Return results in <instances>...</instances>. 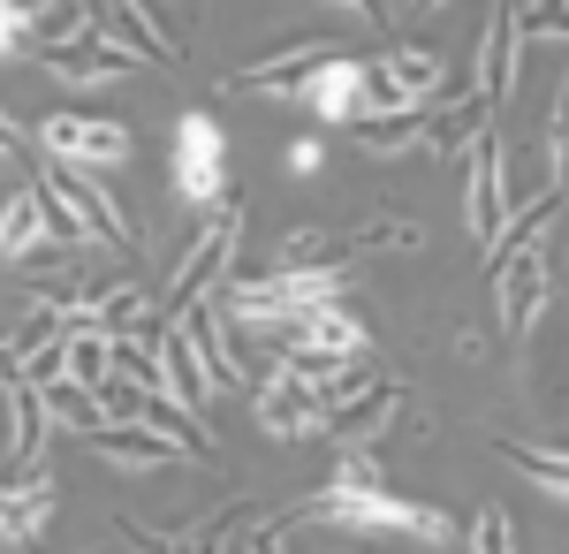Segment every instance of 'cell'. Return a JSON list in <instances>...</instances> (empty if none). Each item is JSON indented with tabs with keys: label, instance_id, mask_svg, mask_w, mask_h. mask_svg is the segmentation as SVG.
Here are the masks:
<instances>
[{
	"label": "cell",
	"instance_id": "cell-1",
	"mask_svg": "<svg viewBox=\"0 0 569 554\" xmlns=\"http://www.w3.org/2000/svg\"><path fill=\"white\" fill-rule=\"evenodd\" d=\"M342 266H281V274H259V281H236L228 289V311L236 319H281V311H319V304H342Z\"/></svg>",
	"mask_w": 569,
	"mask_h": 554
},
{
	"label": "cell",
	"instance_id": "cell-2",
	"mask_svg": "<svg viewBox=\"0 0 569 554\" xmlns=\"http://www.w3.org/2000/svg\"><path fill=\"white\" fill-rule=\"evenodd\" d=\"M46 190L69 206V220H77L84 236H107V244H122V251L137 244L130 206H122V198H114V190H107L91 168H77V160H46Z\"/></svg>",
	"mask_w": 569,
	"mask_h": 554
},
{
	"label": "cell",
	"instance_id": "cell-3",
	"mask_svg": "<svg viewBox=\"0 0 569 554\" xmlns=\"http://www.w3.org/2000/svg\"><path fill=\"white\" fill-rule=\"evenodd\" d=\"M509 160H501V137L479 129L471 137V182H463V228H471V244L493 251V236H501V220H509Z\"/></svg>",
	"mask_w": 569,
	"mask_h": 554
},
{
	"label": "cell",
	"instance_id": "cell-4",
	"mask_svg": "<svg viewBox=\"0 0 569 554\" xmlns=\"http://www.w3.org/2000/svg\"><path fill=\"white\" fill-rule=\"evenodd\" d=\"M176 190L190 206H213L228 190V145H220V122L213 115H182L176 129Z\"/></svg>",
	"mask_w": 569,
	"mask_h": 554
},
{
	"label": "cell",
	"instance_id": "cell-5",
	"mask_svg": "<svg viewBox=\"0 0 569 554\" xmlns=\"http://www.w3.org/2000/svg\"><path fill=\"white\" fill-rule=\"evenodd\" d=\"M493 304H501V327L509 335H525L531 319H539V304H547V244L539 236L493 258Z\"/></svg>",
	"mask_w": 569,
	"mask_h": 554
},
{
	"label": "cell",
	"instance_id": "cell-6",
	"mask_svg": "<svg viewBox=\"0 0 569 554\" xmlns=\"http://www.w3.org/2000/svg\"><path fill=\"white\" fill-rule=\"evenodd\" d=\"M228 251H236V206H228V214H220L213 228L182 251L176 281H168V311H160V319H182L198 297H213V281H228Z\"/></svg>",
	"mask_w": 569,
	"mask_h": 554
},
{
	"label": "cell",
	"instance_id": "cell-7",
	"mask_svg": "<svg viewBox=\"0 0 569 554\" xmlns=\"http://www.w3.org/2000/svg\"><path fill=\"white\" fill-rule=\"evenodd\" d=\"M39 145L53 160H77V168H114V160H130V129L122 122H99V115H46Z\"/></svg>",
	"mask_w": 569,
	"mask_h": 554
},
{
	"label": "cell",
	"instance_id": "cell-8",
	"mask_svg": "<svg viewBox=\"0 0 569 554\" xmlns=\"http://www.w3.org/2000/svg\"><path fill=\"white\" fill-rule=\"evenodd\" d=\"M168 327L190 342V357H198V373L213 380V395H220V387H243V357L228 349V319H220V304H213V297H198L190 311H182V319H168Z\"/></svg>",
	"mask_w": 569,
	"mask_h": 554
},
{
	"label": "cell",
	"instance_id": "cell-9",
	"mask_svg": "<svg viewBox=\"0 0 569 554\" xmlns=\"http://www.w3.org/2000/svg\"><path fill=\"white\" fill-rule=\"evenodd\" d=\"M289 357H319V365H357L365 357V319L350 304H319V311H297V349Z\"/></svg>",
	"mask_w": 569,
	"mask_h": 554
},
{
	"label": "cell",
	"instance_id": "cell-10",
	"mask_svg": "<svg viewBox=\"0 0 569 554\" xmlns=\"http://www.w3.org/2000/svg\"><path fill=\"white\" fill-rule=\"evenodd\" d=\"M46 69H53V77H69V85H99V77H137L144 61L122 53L114 39H99V31L84 23L77 39H53V46H46Z\"/></svg>",
	"mask_w": 569,
	"mask_h": 554
},
{
	"label": "cell",
	"instance_id": "cell-11",
	"mask_svg": "<svg viewBox=\"0 0 569 554\" xmlns=\"http://www.w3.org/2000/svg\"><path fill=\"white\" fill-rule=\"evenodd\" d=\"M91 31H99V39H114L122 53H137V61H176V53H182V46L168 39L137 0H91Z\"/></svg>",
	"mask_w": 569,
	"mask_h": 554
},
{
	"label": "cell",
	"instance_id": "cell-12",
	"mask_svg": "<svg viewBox=\"0 0 569 554\" xmlns=\"http://www.w3.org/2000/svg\"><path fill=\"white\" fill-rule=\"evenodd\" d=\"M471 77H479V107L509 99V77H517V0H493L486 39H479V53H471Z\"/></svg>",
	"mask_w": 569,
	"mask_h": 554
},
{
	"label": "cell",
	"instance_id": "cell-13",
	"mask_svg": "<svg viewBox=\"0 0 569 554\" xmlns=\"http://www.w3.org/2000/svg\"><path fill=\"white\" fill-rule=\"evenodd\" d=\"M395 403H402V387H388V380H365L350 395V403H335L327 418H319V433H335L342 448H365L380 426H395Z\"/></svg>",
	"mask_w": 569,
	"mask_h": 554
},
{
	"label": "cell",
	"instance_id": "cell-14",
	"mask_svg": "<svg viewBox=\"0 0 569 554\" xmlns=\"http://www.w3.org/2000/svg\"><path fill=\"white\" fill-rule=\"evenodd\" d=\"M259 426L273 433V441H305V433H319V403H311V387L297 380L289 365L259 387Z\"/></svg>",
	"mask_w": 569,
	"mask_h": 554
},
{
	"label": "cell",
	"instance_id": "cell-15",
	"mask_svg": "<svg viewBox=\"0 0 569 554\" xmlns=\"http://www.w3.org/2000/svg\"><path fill=\"white\" fill-rule=\"evenodd\" d=\"M327 61H335V46L305 39V46H289V53H273V61H251L236 85H243V91H289V99H305V85L327 69Z\"/></svg>",
	"mask_w": 569,
	"mask_h": 554
},
{
	"label": "cell",
	"instance_id": "cell-16",
	"mask_svg": "<svg viewBox=\"0 0 569 554\" xmlns=\"http://www.w3.org/2000/svg\"><path fill=\"white\" fill-rule=\"evenodd\" d=\"M426 122H433V99H410V107H395V115L350 122V137L365 152H410V145H426Z\"/></svg>",
	"mask_w": 569,
	"mask_h": 554
},
{
	"label": "cell",
	"instance_id": "cell-17",
	"mask_svg": "<svg viewBox=\"0 0 569 554\" xmlns=\"http://www.w3.org/2000/svg\"><path fill=\"white\" fill-rule=\"evenodd\" d=\"M305 107L319 115V122H357V61L335 53V61L305 85Z\"/></svg>",
	"mask_w": 569,
	"mask_h": 554
},
{
	"label": "cell",
	"instance_id": "cell-18",
	"mask_svg": "<svg viewBox=\"0 0 569 554\" xmlns=\"http://www.w3.org/2000/svg\"><path fill=\"white\" fill-rule=\"evenodd\" d=\"M46 516H53V486L23 478V494H0V540H39Z\"/></svg>",
	"mask_w": 569,
	"mask_h": 554
},
{
	"label": "cell",
	"instance_id": "cell-19",
	"mask_svg": "<svg viewBox=\"0 0 569 554\" xmlns=\"http://www.w3.org/2000/svg\"><path fill=\"white\" fill-rule=\"evenodd\" d=\"M91 441H99L114 464H137V471H144V464H182V456H176V448H168L152 426H99Z\"/></svg>",
	"mask_w": 569,
	"mask_h": 554
},
{
	"label": "cell",
	"instance_id": "cell-20",
	"mask_svg": "<svg viewBox=\"0 0 569 554\" xmlns=\"http://www.w3.org/2000/svg\"><path fill=\"white\" fill-rule=\"evenodd\" d=\"M39 410L53 418V426H69V433H99L107 418H99V403H91V387H77V380H53V387H39Z\"/></svg>",
	"mask_w": 569,
	"mask_h": 554
},
{
	"label": "cell",
	"instance_id": "cell-21",
	"mask_svg": "<svg viewBox=\"0 0 569 554\" xmlns=\"http://www.w3.org/2000/svg\"><path fill=\"white\" fill-rule=\"evenodd\" d=\"M380 69H388V85L402 91V99H440V61H433V53H418V46H395Z\"/></svg>",
	"mask_w": 569,
	"mask_h": 554
},
{
	"label": "cell",
	"instance_id": "cell-22",
	"mask_svg": "<svg viewBox=\"0 0 569 554\" xmlns=\"http://www.w3.org/2000/svg\"><path fill=\"white\" fill-rule=\"evenodd\" d=\"M39 190H23V198H8L0 206V258H16V251H31L39 244Z\"/></svg>",
	"mask_w": 569,
	"mask_h": 554
},
{
	"label": "cell",
	"instance_id": "cell-23",
	"mask_svg": "<svg viewBox=\"0 0 569 554\" xmlns=\"http://www.w3.org/2000/svg\"><path fill=\"white\" fill-rule=\"evenodd\" d=\"M327 494H388V471H380L372 448H342V464H335V478H327Z\"/></svg>",
	"mask_w": 569,
	"mask_h": 554
},
{
	"label": "cell",
	"instance_id": "cell-24",
	"mask_svg": "<svg viewBox=\"0 0 569 554\" xmlns=\"http://www.w3.org/2000/svg\"><path fill=\"white\" fill-rule=\"evenodd\" d=\"M8 418H16V464H31L39 456V426H46V410H39V387H8Z\"/></svg>",
	"mask_w": 569,
	"mask_h": 554
},
{
	"label": "cell",
	"instance_id": "cell-25",
	"mask_svg": "<svg viewBox=\"0 0 569 554\" xmlns=\"http://www.w3.org/2000/svg\"><path fill=\"white\" fill-rule=\"evenodd\" d=\"M525 39H569V0H517V46Z\"/></svg>",
	"mask_w": 569,
	"mask_h": 554
},
{
	"label": "cell",
	"instance_id": "cell-26",
	"mask_svg": "<svg viewBox=\"0 0 569 554\" xmlns=\"http://www.w3.org/2000/svg\"><path fill=\"white\" fill-rule=\"evenodd\" d=\"M479 99H471V107H448V115H440V99H433V122H426V145H433V152H456V145H471V129H479Z\"/></svg>",
	"mask_w": 569,
	"mask_h": 554
},
{
	"label": "cell",
	"instance_id": "cell-27",
	"mask_svg": "<svg viewBox=\"0 0 569 554\" xmlns=\"http://www.w3.org/2000/svg\"><path fill=\"white\" fill-rule=\"evenodd\" d=\"M471 554H517V524H509V510H493V502L479 510V524H471Z\"/></svg>",
	"mask_w": 569,
	"mask_h": 554
},
{
	"label": "cell",
	"instance_id": "cell-28",
	"mask_svg": "<svg viewBox=\"0 0 569 554\" xmlns=\"http://www.w3.org/2000/svg\"><path fill=\"white\" fill-rule=\"evenodd\" d=\"M213 554H281V516H259V524H243L236 540H220Z\"/></svg>",
	"mask_w": 569,
	"mask_h": 554
},
{
	"label": "cell",
	"instance_id": "cell-29",
	"mask_svg": "<svg viewBox=\"0 0 569 554\" xmlns=\"http://www.w3.org/2000/svg\"><path fill=\"white\" fill-rule=\"evenodd\" d=\"M547 160H555V190L569 198V77H562V99H555V145H547Z\"/></svg>",
	"mask_w": 569,
	"mask_h": 554
},
{
	"label": "cell",
	"instance_id": "cell-30",
	"mask_svg": "<svg viewBox=\"0 0 569 554\" xmlns=\"http://www.w3.org/2000/svg\"><path fill=\"white\" fill-rule=\"evenodd\" d=\"M319 160H327V152H319L311 137H305V145H289V168H297V175H319Z\"/></svg>",
	"mask_w": 569,
	"mask_h": 554
},
{
	"label": "cell",
	"instance_id": "cell-31",
	"mask_svg": "<svg viewBox=\"0 0 569 554\" xmlns=\"http://www.w3.org/2000/svg\"><path fill=\"white\" fill-rule=\"evenodd\" d=\"M357 16H365V23H388V0H350Z\"/></svg>",
	"mask_w": 569,
	"mask_h": 554
},
{
	"label": "cell",
	"instance_id": "cell-32",
	"mask_svg": "<svg viewBox=\"0 0 569 554\" xmlns=\"http://www.w3.org/2000/svg\"><path fill=\"white\" fill-rule=\"evenodd\" d=\"M418 8H440V0H418Z\"/></svg>",
	"mask_w": 569,
	"mask_h": 554
}]
</instances>
